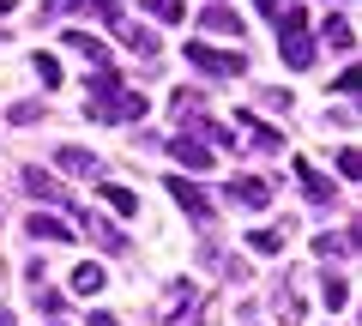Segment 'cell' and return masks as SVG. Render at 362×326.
Returning <instances> with one entry per match:
<instances>
[{
  "label": "cell",
  "instance_id": "cell-21",
  "mask_svg": "<svg viewBox=\"0 0 362 326\" xmlns=\"http://www.w3.org/2000/svg\"><path fill=\"white\" fill-rule=\"evenodd\" d=\"M66 42H73V49L85 54L90 66H109V49H103V42H97V37H78V30H66Z\"/></svg>",
  "mask_w": 362,
  "mask_h": 326
},
{
  "label": "cell",
  "instance_id": "cell-11",
  "mask_svg": "<svg viewBox=\"0 0 362 326\" xmlns=\"http://www.w3.org/2000/svg\"><path fill=\"white\" fill-rule=\"evenodd\" d=\"M278 49H284V66H296V73H302V66H314V54H320L308 30H284V42H278Z\"/></svg>",
  "mask_w": 362,
  "mask_h": 326
},
{
  "label": "cell",
  "instance_id": "cell-19",
  "mask_svg": "<svg viewBox=\"0 0 362 326\" xmlns=\"http://www.w3.org/2000/svg\"><path fill=\"white\" fill-rule=\"evenodd\" d=\"M284 230H290V223H278V230H247V248H254V254H278V248H284Z\"/></svg>",
  "mask_w": 362,
  "mask_h": 326
},
{
  "label": "cell",
  "instance_id": "cell-29",
  "mask_svg": "<svg viewBox=\"0 0 362 326\" xmlns=\"http://www.w3.org/2000/svg\"><path fill=\"white\" fill-rule=\"evenodd\" d=\"M259 97H266V109H290V91H278V85H266Z\"/></svg>",
  "mask_w": 362,
  "mask_h": 326
},
{
  "label": "cell",
  "instance_id": "cell-17",
  "mask_svg": "<svg viewBox=\"0 0 362 326\" xmlns=\"http://www.w3.org/2000/svg\"><path fill=\"white\" fill-rule=\"evenodd\" d=\"M78 230L97 235V248H115V254H121V230H115L109 218H78Z\"/></svg>",
  "mask_w": 362,
  "mask_h": 326
},
{
  "label": "cell",
  "instance_id": "cell-6",
  "mask_svg": "<svg viewBox=\"0 0 362 326\" xmlns=\"http://www.w3.org/2000/svg\"><path fill=\"white\" fill-rule=\"evenodd\" d=\"M163 151L175 157V163H187V170H211V157H218L206 139H194V133H169V139H163Z\"/></svg>",
  "mask_w": 362,
  "mask_h": 326
},
{
  "label": "cell",
  "instance_id": "cell-7",
  "mask_svg": "<svg viewBox=\"0 0 362 326\" xmlns=\"http://www.w3.org/2000/svg\"><path fill=\"white\" fill-rule=\"evenodd\" d=\"M49 13H90V18H103L109 30L127 25V18H121V0H49Z\"/></svg>",
  "mask_w": 362,
  "mask_h": 326
},
{
  "label": "cell",
  "instance_id": "cell-20",
  "mask_svg": "<svg viewBox=\"0 0 362 326\" xmlns=\"http://www.w3.org/2000/svg\"><path fill=\"white\" fill-rule=\"evenodd\" d=\"M356 248V230H344V235H314V254H326V260H338V254H350Z\"/></svg>",
  "mask_w": 362,
  "mask_h": 326
},
{
  "label": "cell",
  "instance_id": "cell-8",
  "mask_svg": "<svg viewBox=\"0 0 362 326\" xmlns=\"http://www.w3.org/2000/svg\"><path fill=\"white\" fill-rule=\"evenodd\" d=\"M296 187H302V199H308V206H332V199H338V187L314 170L308 157H296Z\"/></svg>",
  "mask_w": 362,
  "mask_h": 326
},
{
  "label": "cell",
  "instance_id": "cell-27",
  "mask_svg": "<svg viewBox=\"0 0 362 326\" xmlns=\"http://www.w3.org/2000/svg\"><path fill=\"white\" fill-rule=\"evenodd\" d=\"M13 121H18V127H30V121H42V103H13Z\"/></svg>",
  "mask_w": 362,
  "mask_h": 326
},
{
  "label": "cell",
  "instance_id": "cell-2",
  "mask_svg": "<svg viewBox=\"0 0 362 326\" xmlns=\"http://www.w3.org/2000/svg\"><path fill=\"white\" fill-rule=\"evenodd\" d=\"M187 61H194L199 73H211V78H242L247 73V61L235 49H211V42H187Z\"/></svg>",
  "mask_w": 362,
  "mask_h": 326
},
{
  "label": "cell",
  "instance_id": "cell-25",
  "mask_svg": "<svg viewBox=\"0 0 362 326\" xmlns=\"http://www.w3.org/2000/svg\"><path fill=\"white\" fill-rule=\"evenodd\" d=\"M332 91H338V97H356V91H362V66H344V73L332 78Z\"/></svg>",
  "mask_w": 362,
  "mask_h": 326
},
{
  "label": "cell",
  "instance_id": "cell-5",
  "mask_svg": "<svg viewBox=\"0 0 362 326\" xmlns=\"http://www.w3.org/2000/svg\"><path fill=\"white\" fill-rule=\"evenodd\" d=\"M169 194H175V206L181 211H187V218H194V223H211V194H206V187H194V182H187V175H169Z\"/></svg>",
  "mask_w": 362,
  "mask_h": 326
},
{
  "label": "cell",
  "instance_id": "cell-12",
  "mask_svg": "<svg viewBox=\"0 0 362 326\" xmlns=\"http://www.w3.org/2000/svg\"><path fill=\"white\" fill-rule=\"evenodd\" d=\"M242 121H247V145H254L259 157L284 151V133H278V127H266V121H254V115H242Z\"/></svg>",
  "mask_w": 362,
  "mask_h": 326
},
{
  "label": "cell",
  "instance_id": "cell-32",
  "mask_svg": "<svg viewBox=\"0 0 362 326\" xmlns=\"http://www.w3.org/2000/svg\"><path fill=\"white\" fill-rule=\"evenodd\" d=\"M6 6H13V0H0V13H6Z\"/></svg>",
  "mask_w": 362,
  "mask_h": 326
},
{
  "label": "cell",
  "instance_id": "cell-28",
  "mask_svg": "<svg viewBox=\"0 0 362 326\" xmlns=\"http://www.w3.org/2000/svg\"><path fill=\"white\" fill-rule=\"evenodd\" d=\"M254 6H259V18H272V25H278V18H284V6H290V0H254Z\"/></svg>",
  "mask_w": 362,
  "mask_h": 326
},
{
  "label": "cell",
  "instance_id": "cell-4",
  "mask_svg": "<svg viewBox=\"0 0 362 326\" xmlns=\"http://www.w3.org/2000/svg\"><path fill=\"white\" fill-rule=\"evenodd\" d=\"M25 230L37 235V242H73L78 235V211H61V218H54V211H30Z\"/></svg>",
  "mask_w": 362,
  "mask_h": 326
},
{
  "label": "cell",
  "instance_id": "cell-16",
  "mask_svg": "<svg viewBox=\"0 0 362 326\" xmlns=\"http://www.w3.org/2000/svg\"><path fill=\"white\" fill-rule=\"evenodd\" d=\"M326 278V284H320V302H326V308H344V302H350V278L344 272H320Z\"/></svg>",
  "mask_w": 362,
  "mask_h": 326
},
{
  "label": "cell",
  "instance_id": "cell-10",
  "mask_svg": "<svg viewBox=\"0 0 362 326\" xmlns=\"http://www.w3.org/2000/svg\"><path fill=\"white\" fill-rule=\"evenodd\" d=\"M199 30H206V37H242V18H235L223 0H206V13H199Z\"/></svg>",
  "mask_w": 362,
  "mask_h": 326
},
{
  "label": "cell",
  "instance_id": "cell-23",
  "mask_svg": "<svg viewBox=\"0 0 362 326\" xmlns=\"http://www.w3.org/2000/svg\"><path fill=\"white\" fill-rule=\"evenodd\" d=\"M145 13L163 18V25H181V13H187V6H181V0H145Z\"/></svg>",
  "mask_w": 362,
  "mask_h": 326
},
{
  "label": "cell",
  "instance_id": "cell-24",
  "mask_svg": "<svg viewBox=\"0 0 362 326\" xmlns=\"http://www.w3.org/2000/svg\"><path fill=\"white\" fill-rule=\"evenodd\" d=\"M338 175H344V182H362V157H356V145H344V151H338Z\"/></svg>",
  "mask_w": 362,
  "mask_h": 326
},
{
  "label": "cell",
  "instance_id": "cell-31",
  "mask_svg": "<svg viewBox=\"0 0 362 326\" xmlns=\"http://www.w3.org/2000/svg\"><path fill=\"white\" fill-rule=\"evenodd\" d=\"M0 326H13V314H6V308H0Z\"/></svg>",
  "mask_w": 362,
  "mask_h": 326
},
{
  "label": "cell",
  "instance_id": "cell-22",
  "mask_svg": "<svg viewBox=\"0 0 362 326\" xmlns=\"http://www.w3.org/2000/svg\"><path fill=\"white\" fill-rule=\"evenodd\" d=\"M103 199H109V211H121V218H133V211H139V199H133L127 187H115V182H103Z\"/></svg>",
  "mask_w": 362,
  "mask_h": 326
},
{
  "label": "cell",
  "instance_id": "cell-1",
  "mask_svg": "<svg viewBox=\"0 0 362 326\" xmlns=\"http://www.w3.org/2000/svg\"><path fill=\"white\" fill-rule=\"evenodd\" d=\"M90 115L97 121H139L145 115V91H121V85L90 91Z\"/></svg>",
  "mask_w": 362,
  "mask_h": 326
},
{
  "label": "cell",
  "instance_id": "cell-26",
  "mask_svg": "<svg viewBox=\"0 0 362 326\" xmlns=\"http://www.w3.org/2000/svg\"><path fill=\"white\" fill-rule=\"evenodd\" d=\"M30 66H37V78H42V85H61V61H54V54H37Z\"/></svg>",
  "mask_w": 362,
  "mask_h": 326
},
{
  "label": "cell",
  "instance_id": "cell-14",
  "mask_svg": "<svg viewBox=\"0 0 362 326\" xmlns=\"http://www.w3.org/2000/svg\"><path fill=\"white\" fill-rule=\"evenodd\" d=\"M121 42H127L133 54H139V61H157V37L145 25H121Z\"/></svg>",
  "mask_w": 362,
  "mask_h": 326
},
{
  "label": "cell",
  "instance_id": "cell-15",
  "mask_svg": "<svg viewBox=\"0 0 362 326\" xmlns=\"http://www.w3.org/2000/svg\"><path fill=\"white\" fill-rule=\"evenodd\" d=\"M103 284H109V278H103V266H97V260L73 266V290H78V296H97V290H103Z\"/></svg>",
  "mask_w": 362,
  "mask_h": 326
},
{
  "label": "cell",
  "instance_id": "cell-3",
  "mask_svg": "<svg viewBox=\"0 0 362 326\" xmlns=\"http://www.w3.org/2000/svg\"><path fill=\"white\" fill-rule=\"evenodd\" d=\"M18 187H25L30 199H42V206H61V211H73V199H66V187L54 182L49 170H37V163H25V170H18Z\"/></svg>",
  "mask_w": 362,
  "mask_h": 326
},
{
  "label": "cell",
  "instance_id": "cell-9",
  "mask_svg": "<svg viewBox=\"0 0 362 326\" xmlns=\"http://www.w3.org/2000/svg\"><path fill=\"white\" fill-rule=\"evenodd\" d=\"M230 199L247 206V211H266L272 206V182L266 175H230Z\"/></svg>",
  "mask_w": 362,
  "mask_h": 326
},
{
  "label": "cell",
  "instance_id": "cell-30",
  "mask_svg": "<svg viewBox=\"0 0 362 326\" xmlns=\"http://www.w3.org/2000/svg\"><path fill=\"white\" fill-rule=\"evenodd\" d=\"M85 326H121V320H115V314H109V308H97V314H90Z\"/></svg>",
  "mask_w": 362,
  "mask_h": 326
},
{
  "label": "cell",
  "instance_id": "cell-18",
  "mask_svg": "<svg viewBox=\"0 0 362 326\" xmlns=\"http://www.w3.org/2000/svg\"><path fill=\"white\" fill-rule=\"evenodd\" d=\"M320 37L332 42V49H356V30H350V18H344V13H332V18H326V30H320Z\"/></svg>",
  "mask_w": 362,
  "mask_h": 326
},
{
  "label": "cell",
  "instance_id": "cell-13",
  "mask_svg": "<svg viewBox=\"0 0 362 326\" xmlns=\"http://www.w3.org/2000/svg\"><path fill=\"white\" fill-rule=\"evenodd\" d=\"M61 175H103V163L90 151H78V145H61Z\"/></svg>",
  "mask_w": 362,
  "mask_h": 326
}]
</instances>
